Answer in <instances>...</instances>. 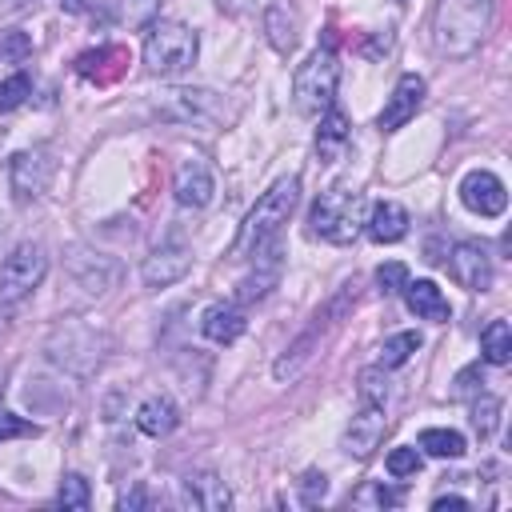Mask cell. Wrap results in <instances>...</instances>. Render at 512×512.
Wrapping results in <instances>:
<instances>
[{
	"instance_id": "cell-1",
	"label": "cell",
	"mask_w": 512,
	"mask_h": 512,
	"mask_svg": "<svg viewBox=\"0 0 512 512\" xmlns=\"http://www.w3.org/2000/svg\"><path fill=\"white\" fill-rule=\"evenodd\" d=\"M496 20V0H436L432 44L440 56H472Z\"/></svg>"
},
{
	"instance_id": "cell-2",
	"label": "cell",
	"mask_w": 512,
	"mask_h": 512,
	"mask_svg": "<svg viewBox=\"0 0 512 512\" xmlns=\"http://www.w3.org/2000/svg\"><path fill=\"white\" fill-rule=\"evenodd\" d=\"M296 200H300V180H296V176H280V180L252 204V212L244 216V224H240V232H236L228 256H232V260H248L260 244H268L272 236H280V228L288 224Z\"/></svg>"
},
{
	"instance_id": "cell-3",
	"label": "cell",
	"mask_w": 512,
	"mask_h": 512,
	"mask_svg": "<svg viewBox=\"0 0 512 512\" xmlns=\"http://www.w3.org/2000/svg\"><path fill=\"white\" fill-rule=\"evenodd\" d=\"M364 216H368L364 192L328 188V192L316 196V204L308 212V228H312V236H320L328 244H352L364 232Z\"/></svg>"
},
{
	"instance_id": "cell-4",
	"label": "cell",
	"mask_w": 512,
	"mask_h": 512,
	"mask_svg": "<svg viewBox=\"0 0 512 512\" xmlns=\"http://www.w3.org/2000/svg\"><path fill=\"white\" fill-rule=\"evenodd\" d=\"M200 56V36L180 20H156L144 36V68L152 76H184Z\"/></svg>"
},
{
	"instance_id": "cell-5",
	"label": "cell",
	"mask_w": 512,
	"mask_h": 512,
	"mask_svg": "<svg viewBox=\"0 0 512 512\" xmlns=\"http://www.w3.org/2000/svg\"><path fill=\"white\" fill-rule=\"evenodd\" d=\"M336 84H340V60L332 52V36H324V44L296 68L292 76V100L304 116H320L336 104Z\"/></svg>"
},
{
	"instance_id": "cell-6",
	"label": "cell",
	"mask_w": 512,
	"mask_h": 512,
	"mask_svg": "<svg viewBox=\"0 0 512 512\" xmlns=\"http://www.w3.org/2000/svg\"><path fill=\"white\" fill-rule=\"evenodd\" d=\"M348 304H356V284H340V292H336V296H332V300L312 316V324H308V328H304V332L284 348V356H280V360H276V368H272V372H276V380H292V376L308 364V356L320 348L324 332H328L332 324H340V316L348 312Z\"/></svg>"
},
{
	"instance_id": "cell-7",
	"label": "cell",
	"mask_w": 512,
	"mask_h": 512,
	"mask_svg": "<svg viewBox=\"0 0 512 512\" xmlns=\"http://www.w3.org/2000/svg\"><path fill=\"white\" fill-rule=\"evenodd\" d=\"M48 272V252L36 240H24L8 252V260L0 264V304H20L24 296H32L40 288Z\"/></svg>"
},
{
	"instance_id": "cell-8",
	"label": "cell",
	"mask_w": 512,
	"mask_h": 512,
	"mask_svg": "<svg viewBox=\"0 0 512 512\" xmlns=\"http://www.w3.org/2000/svg\"><path fill=\"white\" fill-rule=\"evenodd\" d=\"M152 112L168 124H212L220 116V96L212 88H168Z\"/></svg>"
},
{
	"instance_id": "cell-9",
	"label": "cell",
	"mask_w": 512,
	"mask_h": 512,
	"mask_svg": "<svg viewBox=\"0 0 512 512\" xmlns=\"http://www.w3.org/2000/svg\"><path fill=\"white\" fill-rule=\"evenodd\" d=\"M248 260H252V272L236 284V300H240V304L264 300V296L280 284V272H284V244L272 236V240H268V244H260Z\"/></svg>"
},
{
	"instance_id": "cell-10",
	"label": "cell",
	"mask_w": 512,
	"mask_h": 512,
	"mask_svg": "<svg viewBox=\"0 0 512 512\" xmlns=\"http://www.w3.org/2000/svg\"><path fill=\"white\" fill-rule=\"evenodd\" d=\"M448 272H452V280H456L460 288H468V292H488V288H492V276H496L488 248L476 244V240H456V244L448 248Z\"/></svg>"
},
{
	"instance_id": "cell-11",
	"label": "cell",
	"mask_w": 512,
	"mask_h": 512,
	"mask_svg": "<svg viewBox=\"0 0 512 512\" xmlns=\"http://www.w3.org/2000/svg\"><path fill=\"white\" fill-rule=\"evenodd\" d=\"M48 176H52V164L40 148H24V152H12L8 160V188L20 204L28 200H40L44 188H48Z\"/></svg>"
},
{
	"instance_id": "cell-12",
	"label": "cell",
	"mask_w": 512,
	"mask_h": 512,
	"mask_svg": "<svg viewBox=\"0 0 512 512\" xmlns=\"http://www.w3.org/2000/svg\"><path fill=\"white\" fill-rule=\"evenodd\" d=\"M460 200H464L468 212L492 220V216H500V212L508 208V188H504V180H500L496 172L472 168V172L460 180Z\"/></svg>"
},
{
	"instance_id": "cell-13",
	"label": "cell",
	"mask_w": 512,
	"mask_h": 512,
	"mask_svg": "<svg viewBox=\"0 0 512 512\" xmlns=\"http://www.w3.org/2000/svg\"><path fill=\"white\" fill-rule=\"evenodd\" d=\"M424 92H428V84H424V76H416V72H404L400 80H396V88H392V96L384 100V108H380V132H396V128H404L416 112H420V104H424Z\"/></svg>"
},
{
	"instance_id": "cell-14",
	"label": "cell",
	"mask_w": 512,
	"mask_h": 512,
	"mask_svg": "<svg viewBox=\"0 0 512 512\" xmlns=\"http://www.w3.org/2000/svg\"><path fill=\"white\" fill-rule=\"evenodd\" d=\"M172 192H176V204H180V208H208L212 196H216V176H212L208 160L188 156V160L176 168Z\"/></svg>"
},
{
	"instance_id": "cell-15",
	"label": "cell",
	"mask_w": 512,
	"mask_h": 512,
	"mask_svg": "<svg viewBox=\"0 0 512 512\" xmlns=\"http://www.w3.org/2000/svg\"><path fill=\"white\" fill-rule=\"evenodd\" d=\"M384 428H388L384 408L364 404V408H360V412L348 420V428H344V452H348V456H356V460H368V456L380 448Z\"/></svg>"
},
{
	"instance_id": "cell-16",
	"label": "cell",
	"mask_w": 512,
	"mask_h": 512,
	"mask_svg": "<svg viewBox=\"0 0 512 512\" xmlns=\"http://www.w3.org/2000/svg\"><path fill=\"white\" fill-rule=\"evenodd\" d=\"M180 500L188 504V508H196V512H224L228 504H232V492H228V484L216 476V472H188L184 476V484H180Z\"/></svg>"
},
{
	"instance_id": "cell-17",
	"label": "cell",
	"mask_w": 512,
	"mask_h": 512,
	"mask_svg": "<svg viewBox=\"0 0 512 512\" xmlns=\"http://www.w3.org/2000/svg\"><path fill=\"white\" fill-rule=\"evenodd\" d=\"M188 268H192L188 248L164 244V248H156L152 256H144V264H140V280H144L148 288H168V284L184 280V276H188Z\"/></svg>"
},
{
	"instance_id": "cell-18",
	"label": "cell",
	"mask_w": 512,
	"mask_h": 512,
	"mask_svg": "<svg viewBox=\"0 0 512 512\" xmlns=\"http://www.w3.org/2000/svg\"><path fill=\"white\" fill-rule=\"evenodd\" d=\"M72 276H76V284H80L88 296H104V292L116 284L120 268H116V260H112V256L80 248V252H76V260H72Z\"/></svg>"
},
{
	"instance_id": "cell-19",
	"label": "cell",
	"mask_w": 512,
	"mask_h": 512,
	"mask_svg": "<svg viewBox=\"0 0 512 512\" xmlns=\"http://www.w3.org/2000/svg\"><path fill=\"white\" fill-rule=\"evenodd\" d=\"M404 304L416 320H432V324H448L452 320V308H448V296L432 284V280H404Z\"/></svg>"
},
{
	"instance_id": "cell-20",
	"label": "cell",
	"mask_w": 512,
	"mask_h": 512,
	"mask_svg": "<svg viewBox=\"0 0 512 512\" xmlns=\"http://www.w3.org/2000/svg\"><path fill=\"white\" fill-rule=\"evenodd\" d=\"M248 328V316L240 304H208L200 316V336L212 344H236Z\"/></svg>"
},
{
	"instance_id": "cell-21",
	"label": "cell",
	"mask_w": 512,
	"mask_h": 512,
	"mask_svg": "<svg viewBox=\"0 0 512 512\" xmlns=\"http://www.w3.org/2000/svg\"><path fill=\"white\" fill-rule=\"evenodd\" d=\"M364 232H368L376 244H396V240H404V236H408V212H404V204H396V200H376V204L368 208V216H364Z\"/></svg>"
},
{
	"instance_id": "cell-22",
	"label": "cell",
	"mask_w": 512,
	"mask_h": 512,
	"mask_svg": "<svg viewBox=\"0 0 512 512\" xmlns=\"http://www.w3.org/2000/svg\"><path fill=\"white\" fill-rule=\"evenodd\" d=\"M348 116L332 104L328 112H320V128H316V160L320 164H336L348 148Z\"/></svg>"
},
{
	"instance_id": "cell-23",
	"label": "cell",
	"mask_w": 512,
	"mask_h": 512,
	"mask_svg": "<svg viewBox=\"0 0 512 512\" xmlns=\"http://www.w3.org/2000/svg\"><path fill=\"white\" fill-rule=\"evenodd\" d=\"M176 424H180V412H176V404H172L168 396H148V400L136 408V428H140L144 436H152V440L168 436Z\"/></svg>"
},
{
	"instance_id": "cell-24",
	"label": "cell",
	"mask_w": 512,
	"mask_h": 512,
	"mask_svg": "<svg viewBox=\"0 0 512 512\" xmlns=\"http://www.w3.org/2000/svg\"><path fill=\"white\" fill-rule=\"evenodd\" d=\"M264 32H268V44H272L280 56H288V52L296 48V32H300L296 12H292L284 0L268 4V8H264Z\"/></svg>"
},
{
	"instance_id": "cell-25",
	"label": "cell",
	"mask_w": 512,
	"mask_h": 512,
	"mask_svg": "<svg viewBox=\"0 0 512 512\" xmlns=\"http://www.w3.org/2000/svg\"><path fill=\"white\" fill-rule=\"evenodd\" d=\"M480 356L484 364H508L512 360V324L508 320H488L480 332Z\"/></svg>"
},
{
	"instance_id": "cell-26",
	"label": "cell",
	"mask_w": 512,
	"mask_h": 512,
	"mask_svg": "<svg viewBox=\"0 0 512 512\" xmlns=\"http://www.w3.org/2000/svg\"><path fill=\"white\" fill-rule=\"evenodd\" d=\"M160 16V0H112V20L120 28H148Z\"/></svg>"
},
{
	"instance_id": "cell-27",
	"label": "cell",
	"mask_w": 512,
	"mask_h": 512,
	"mask_svg": "<svg viewBox=\"0 0 512 512\" xmlns=\"http://www.w3.org/2000/svg\"><path fill=\"white\" fill-rule=\"evenodd\" d=\"M356 392H360V404H376V408H384V404H388V392H392L388 368H384V364L360 368V376H356Z\"/></svg>"
},
{
	"instance_id": "cell-28",
	"label": "cell",
	"mask_w": 512,
	"mask_h": 512,
	"mask_svg": "<svg viewBox=\"0 0 512 512\" xmlns=\"http://www.w3.org/2000/svg\"><path fill=\"white\" fill-rule=\"evenodd\" d=\"M420 448L428 456H440V460H456L464 456V436L456 428H424L420 432Z\"/></svg>"
},
{
	"instance_id": "cell-29",
	"label": "cell",
	"mask_w": 512,
	"mask_h": 512,
	"mask_svg": "<svg viewBox=\"0 0 512 512\" xmlns=\"http://www.w3.org/2000/svg\"><path fill=\"white\" fill-rule=\"evenodd\" d=\"M416 348H420V332H392V336L380 344V364L392 372V368L408 364Z\"/></svg>"
},
{
	"instance_id": "cell-30",
	"label": "cell",
	"mask_w": 512,
	"mask_h": 512,
	"mask_svg": "<svg viewBox=\"0 0 512 512\" xmlns=\"http://www.w3.org/2000/svg\"><path fill=\"white\" fill-rule=\"evenodd\" d=\"M500 396H492V392H484L480 388V396L472 400V428H476V436L480 440H488L492 432H496V424H500Z\"/></svg>"
},
{
	"instance_id": "cell-31",
	"label": "cell",
	"mask_w": 512,
	"mask_h": 512,
	"mask_svg": "<svg viewBox=\"0 0 512 512\" xmlns=\"http://www.w3.org/2000/svg\"><path fill=\"white\" fill-rule=\"evenodd\" d=\"M56 504H60L64 512H84V508L92 504V488H88V480H84L80 472H68V476L60 480Z\"/></svg>"
},
{
	"instance_id": "cell-32",
	"label": "cell",
	"mask_w": 512,
	"mask_h": 512,
	"mask_svg": "<svg viewBox=\"0 0 512 512\" xmlns=\"http://www.w3.org/2000/svg\"><path fill=\"white\" fill-rule=\"evenodd\" d=\"M32 96V76L28 72H12L8 80H0V112L20 108Z\"/></svg>"
},
{
	"instance_id": "cell-33",
	"label": "cell",
	"mask_w": 512,
	"mask_h": 512,
	"mask_svg": "<svg viewBox=\"0 0 512 512\" xmlns=\"http://www.w3.org/2000/svg\"><path fill=\"white\" fill-rule=\"evenodd\" d=\"M352 504L356 508H392V504H400V492L384 488V484H364L352 492Z\"/></svg>"
},
{
	"instance_id": "cell-34",
	"label": "cell",
	"mask_w": 512,
	"mask_h": 512,
	"mask_svg": "<svg viewBox=\"0 0 512 512\" xmlns=\"http://www.w3.org/2000/svg\"><path fill=\"white\" fill-rule=\"evenodd\" d=\"M296 492H300V504L312 508V504H320V500L328 496V476L312 468V472H304V476L296 480Z\"/></svg>"
},
{
	"instance_id": "cell-35",
	"label": "cell",
	"mask_w": 512,
	"mask_h": 512,
	"mask_svg": "<svg viewBox=\"0 0 512 512\" xmlns=\"http://www.w3.org/2000/svg\"><path fill=\"white\" fill-rule=\"evenodd\" d=\"M420 448H392L388 452V460H384V468L392 472V476H416L420 472Z\"/></svg>"
},
{
	"instance_id": "cell-36",
	"label": "cell",
	"mask_w": 512,
	"mask_h": 512,
	"mask_svg": "<svg viewBox=\"0 0 512 512\" xmlns=\"http://www.w3.org/2000/svg\"><path fill=\"white\" fill-rule=\"evenodd\" d=\"M404 280H408V268H404L400 260H388V264L376 268V288H380L384 296H396V292L404 288Z\"/></svg>"
},
{
	"instance_id": "cell-37",
	"label": "cell",
	"mask_w": 512,
	"mask_h": 512,
	"mask_svg": "<svg viewBox=\"0 0 512 512\" xmlns=\"http://www.w3.org/2000/svg\"><path fill=\"white\" fill-rule=\"evenodd\" d=\"M12 436H36V424L32 420H20L8 408H0V440H12Z\"/></svg>"
},
{
	"instance_id": "cell-38",
	"label": "cell",
	"mask_w": 512,
	"mask_h": 512,
	"mask_svg": "<svg viewBox=\"0 0 512 512\" xmlns=\"http://www.w3.org/2000/svg\"><path fill=\"white\" fill-rule=\"evenodd\" d=\"M480 384H484V376H480V364H468L460 376H456V388H452V396H476L480 392Z\"/></svg>"
},
{
	"instance_id": "cell-39",
	"label": "cell",
	"mask_w": 512,
	"mask_h": 512,
	"mask_svg": "<svg viewBox=\"0 0 512 512\" xmlns=\"http://www.w3.org/2000/svg\"><path fill=\"white\" fill-rule=\"evenodd\" d=\"M116 508H120V512H136V508H148V492H144L140 484H132V488H124V492L116 496Z\"/></svg>"
},
{
	"instance_id": "cell-40",
	"label": "cell",
	"mask_w": 512,
	"mask_h": 512,
	"mask_svg": "<svg viewBox=\"0 0 512 512\" xmlns=\"http://www.w3.org/2000/svg\"><path fill=\"white\" fill-rule=\"evenodd\" d=\"M432 508H436V512H448V508H452V512H468V500H464V496H436Z\"/></svg>"
},
{
	"instance_id": "cell-41",
	"label": "cell",
	"mask_w": 512,
	"mask_h": 512,
	"mask_svg": "<svg viewBox=\"0 0 512 512\" xmlns=\"http://www.w3.org/2000/svg\"><path fill=\"white\" fill-rule=\"evenodd\" d=\"M260 0H220V8H228V12H248V8H256Z\"/></svg>"
},
{
	"instance_id": "cell-42",
	"label": "cell",
	"mask_w": 512,
	"mask_h": 512,
	"mask_svg": "<svg viewBox=\"0 0 512 512\" xmlns=\"http://www.w3.org/2000/svg\"><path fill=\"white\" fill-rule=\"evenodd\" d=\"M88 4H92V0H60V8H64V12H84Z\"/></svg>"
},
{
	"instance_id": "cell-43",
	"label": "cell",
	"mask_w": 512,
	"mask_h": 512,
	"mask_svg": "<svg viewBox=\"0 0 512 512\" xmlns=\"http://www.w3.org/2000/svg\"><path fill=\"white\" fill-rule=\"evenodd\" d=\"M400 4H404V0H400Z\"/></svg>"
}]
</instances>
